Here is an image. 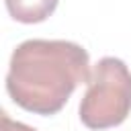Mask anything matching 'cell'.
I'll return each instance as SVG.
<instances>
[{"label": "cell", "mask_w": 131, "mask_h": 131, "mask_svg": "<svg viewBox=\"0 0 131 131\" xmlns=\"http://www.w3.org/2000/svg\"><path fill=\"white\" fill-rule=\"evenodd\" d=\"M57 2L59 0H4L8 14L25 25L43 23L45 18H49L55 12Z\"/></svg>", "instance_id": "3957f363"}, {"label": "cell", "mask_w": 131, "mask_h": 131, "mask_svg": "<svg viewBox=\"0 0 131 131\" xmlns=\"http://www.w3.org/2000/svg\"><path fill=\"white\" fill-rule=\"evenodd\" d=\"M0 131H37V129L29 127V125H25L20 121H12L6 113H2V117H0Z\"/></svg>", "instance_id": "277c9868"}, {"label": "cell", "mask_w": 131, "mask_h": 131, "mask_svg": "<svg viewBox=\"0 0 131 131\" xmlns=\"http://www.w3.org/2000/svg\"><path fill=\"white\" fill-rule=\"evenodd\" d=\"M80 121L88 129L121 125L131 113V72L119 57H102L92 68L80 102Z\"/></svg>", "instance_id": "7a4b0ae2"}, {"label": "cell", "mask_w": 131, "mask_h": 131, "mask_svg": "<svg viewBox=\"0 0 131 131\" xmlns=\"http://www.w3.org/2000/svg\"><path fill=\"white\" fill-rule=\"evenodd\" d=\"M88 51L61 39H29L16 45L6 74V92L14 104L35 115L59 113L74 90L90 80Z\"/></svg>", "instance_id": "6da1fadb"}]
</instances>
